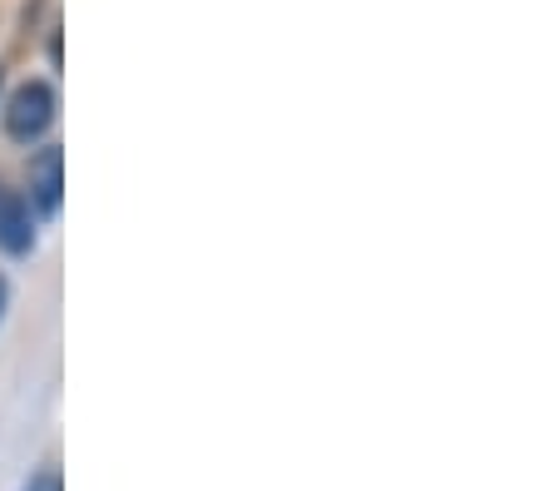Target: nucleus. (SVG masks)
Segmentation results:
<instances>
[{
  "label": "nucleus",
  "mask_w": 555,
  "mask_h": 491,
  "mask_svg": "<svg viewBox=\"0 0 555 491\" xmlns=\"http://www.w3.org/2000/svg\"><path fill=\"white\" fill-rule=\"evenodd\" d=\"M50 119H55V90L46 80H25L5 105V134L15 144H30L50 129Z\"/></svg>",
  "instance_id": "1"
},
{
  "label": "nucleus",
  "mask_w": 555,
  "mask_h": 491,
  "mask_svg": "<svg viewBox=\"0 0 555 491\" xmlns=\"http://www.w3.org/2000/svg\"><path fill=\"white\" fill-rule=\"evenodd\" d=\"M0 248L5 254H30L35 248V214L30 199H21V194L0 199Z\"/></svg>",
  "instance_id": "2"
},
{
  "label": "nucleus",
  "mask_w": 555,
  "mask_h": 491,
  "mask_svg": "<svg viewBox=\"0 0 555 491\" xmlns=\"http://www.w3.org/2000/svg\"><path fill=\"white\" fill-rule=\"evenodd\" d=\"M60 169H65L60 150H40V159L30 164V199L40 204V214L60 209Z\"/></svg>",
  "instance_id": "3"
},
{
  "label": "nucleus",
  "mask_w": 555,
  "mask_h": 491,
  "mask_svg": "<svg viewBox=\"0 0 555 491\" xmlns=\"http://www.w3.org/2000/svg\"><path fill=\"white\" fill-rule=\"evenodd\" d=\"M5 303H11V288H5V279H0V318H5Z\"/></svg>",
  "instance_id": "4"
},
{
  "label": "nucleus",
  "mask_w": 555,
  "mask_h": 491,
  "mask_svg": "<svg viewBox=\"0 0 555 491\" xmlns=\"http://www.w3.org/2000/svg\"><path fill=\"white\" fill-rule=\"evenodd\" d=\"M25 491H55V481H50V477H40V481H35V487H25Z\"/></svg>",
  "instance_id": "5"
}]
</instances>
